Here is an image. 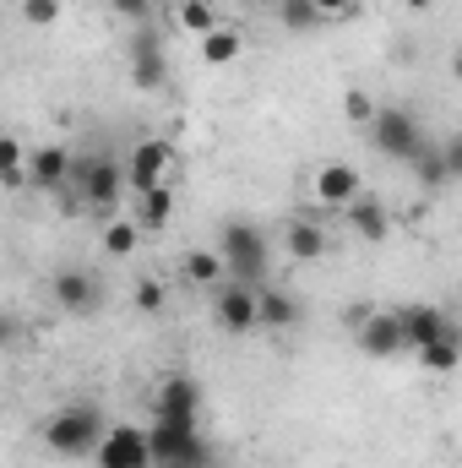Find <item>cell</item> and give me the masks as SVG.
<instances>
[{"instance_id":"6da1fadb","label":"cell","mask_w":462,"mask_h":468,"mask_svg":"<svg viewBox=\"0 0 462 468\" xmlns=\"http://www.w3.org/2000/svg\"><path fill=\"white\" fill-rule=\"evenodd\" d=\"M104 431H110L104 409L88 403V398H77V403H66V409H55L44 420V447L55 458H93L99 441H104Z\"/></svg>"},{"instance_id":"7a4b0ae2","label":"cell","mask_w":462,"mask_h":468,"mask_svg":"<svg viewBox=\"0 0 462 468\" xmlns=\"http://www.w3.org/2000/svg\"><path fill=\"white\" fill-rule=\"evenodd\" d=\"M66 191H77V197H82V207H99V213H110L120 197H125V164H120V158H110V153L71 158Z\"/></svg>"},{"instance_id":"3957f363","label":"cell","mask_w":462,"mask_h":468,"mask_svg":"<svg viewBox=\"0 0 462 468\" xmlns=\"http://www.w3.org/2000/svg\"><path fill=\"white\" fill-rule=\"evenodd\" d=\"M218 256H224V278L229 283H261L267 278V234L256 229V224H224V245H218Z\"/></svg>"},{"instance_id":"277c9868","label":"cell","mask_w":462,"mask_h":468,"mask_svg":"<svg viewBox=\"0 0 462 468\" xmlns=\"http://www.w3.org/2000/svg\"><path fill=\"white\" fill-rule=\"evenodd\" d=\"M364 131H370L375 153H381V158H397V164H408V158L430 142V136H425V125L408 115L403 104H381V110L370 115V125H364Z\"/></svg>"},{"instance_id":"5b68a950","label":"cell","mask_w":462,"mask_h":468,"mask_svg":"<svg viewBox=\"0 0 462 468\" xmlns=\"http://www.w3.org/2000/svg\"><path fill=\"white\" fill-rule=\"evenodd\" d=\"M147 452H152V468H202L213 458V447L202 441L196 425H163V420H152Z\"/></svg>"},{"instance_id":"8992f818","label":"cell","mask_w":462,"mask_h":468,"mask_svg":"<svg viewBox=\"0 0 462 468\" xmlns=\"http://www.w3.org/2000/svg\"><path fill=\"white\" fill-rule=\"evenodd\" d=\"M196 409H202V387L191 376H163L158 381L152 420H163V425H196Z\"/></svg>"},{"instance_id":"52a82bcc","label":"cell","mask_w":462,"mask_h":468,"mask_svg":"<svg viewBox=\"0 0 462 468\" xmlns=\"http://www.w3.org/2000/svg\"><path fill=\"white\" fill-rule=\"evenodd\" d=\"M93 463H99V468H152L147 431H142V425H115V431H104V441H99Z\"/></svg>"},{"instance_id":"ba28073f","label":"cell","mask_w":462,"mask_h":468,"mask_svg":"<svg viewBox=\"0 0 462 468\" xmlns=\"http://www.w3.org/2000/svg\"><path fill=\"white\" fill-rule=\"evenodd\" d=\"M131 82L142 93H158L169 82V55H163V38L152 27H136V44H131Z\"/></svg>"},{"instance_id":"9c48e42d","label":"cell","mask_w":462,"mask_h":468,"mask_svg":"<svg viewBox=\"0 0 462 468\" xmlns=\"http://www.w3.org/2000/svg\"><path fill=\"white\" fill-rule=\"evenodd\" d=\"M99 300H104L99 272H88V267H60V272H55V305H60V311H71V316H93Z\"/></svg>"},{"instance_id":"30bf717a","label":"cell","mask_w":462,"mask_h":468,"mask_svg":"<svg viewBox=\"0 0 462 468\" xmlns=\"http://www.w3.org/2000/svg\"><path fill=\"white\" fill-rule=\"evenodd\" d=\"M22 175H27V186H33V191H66V175H71V147H60V142L33 147V153H27V164H22Z\"/></svg>"},{"instance_id":"8fae6325","label":"cell","mask_w":462,"mask_h":468,"mask_svg":"<svg viewBox=\"0 0 462 468\" xmlns=\"http://www.w3.org/2000/svg\"><path fill=\"white\" fill-rule=\"evenodd\" d=\"M163 169H169V142L147 136V142H136V147H131L125 186H131V191H152V186H163Z\"/></svg>"},{"instance_id":"7c38bea8","label":"cell","mask_w":462,"mask_h":468,"mask_svg":"<svg viewBox=\"0 0 462 468\" xmlns=\"http://www.w3.org/2000/svg\"><path fill=\"white\" fill-rule=\"evenodd\" d=\"M397 327H403V349H419V344H436L441 333H452L457 322L441 305H403L397 311Z\"/></svg>"},{"instance_id":"4fadbf2b","label":"cell","mask_w":462,"mask_h":468,"mask_svg":"<svg viewBox=\"0 0 462 468\" xmlns=\"http://www.w3.org/2000/svg\"><path fill=\"white\" fill-rule=\"evenodd\" d=\"M353 327H359V349L370 354V359H392V354H403L397 311H370V316H359Z\"/></svg>"},{"instance_id":"5bb4252c","label":"cell","mask_w":462,"mask_h":468,"mask_svg":"<svg viewBox=\"0 0 462 468\" xmlns=\"http://www.w3.org/2000/svg\"><path fill=\"white\" fill-rule=\"evenodd\" d=\"M213 316H218V327H224L229 338L250 333V327H256V289H250V283H224Z\"/></svg>"},{"instance_id":"9a60e30c","label":"cell","mask_w":462,"mask_h":468,"mask_svg":"<svg viewBox=\"0 0 462 468\" xmlns=\"http://www.w3.org/2000/svg\"><path fill=\"white\" fill-rule=\"evenodd\" d=\"M359 191H364V180H359L353 164H321L316 169V202L321 207H348Z\"/></svg>"},{"instance_id":"2e32d148","label":"cell","mask_w":462,"mask_h":468,"mask_svg":"<svg viewBox=\"0 0 462 468\" xmlns=\"http://www.w3.org/2000/svg\"><path fill=\"white\" fill-rule=\"evenodd\" d=\"M256 327H272V333L299 327V300L283 294V289H261L256 294Z\"/></svg>"},{"instance_id":"e0dca14e","label":"cell","mask_w":462,"mask_h":468,"mask_svg":"<svg viewBox=\"0 0 462 468\" xmlns=\"http://www.w3.org/2000/svg\"><path fill=\"white\" fill-rule=\"evenodd\" d=\"M348 229L359 234V239H386V234H392V213H386L375 197L359 191V197L348 202Z\"/></svg>"},{"instance_id":"ac0fdd59","label":"cell","mask_w":462,"mask_h":468,"mask_svg":"<svg viewBox=\"0 0 462 468\" xmlns=\"http://www.w3.org/2000/svg\"><path fill=\"white\" fill-rule=\"evenodd\" d=\"M283 245H289V256H294V261H321L332 239H327V229H321V224L294 218V224H289V234H283Z\"/></svg>"},{"instance_id":"d6986e66","label":"cell","mask_w":462,"mask_h":468,"mask_svg":"<svg viewBox=\"0 0 462 468\" xmlns=\"http://www.w3.org/2000/svg\"><path fill=\"white\" fill-rule=\"evenodd\" d=\"M142 197V213H136V229L142 234H163L174 218V191L169 186H152V191H136Z\"/></svg>"},{"instance_id":"ffe728a7","label":"cell","mask_w":462,"mask_h":468,"mask_svg":"<svg viewBox=\"0 0 462 468\" xmlns=\"http://www.w3.org/2000/svg\"><path fill=\"white\" fill-rule=\"evenodd\" d=\"M414 175H419V186L425 191H441V186H452V169H446V153H441V142H425L414 158Z\"/></svg>"},{"instance_id":"44dd1931","label":"cell","mask_w":462,"mask_h":468,"mask_svg":"<svg viewBox=\"0 0 462 468\" xmlns=\"http://www.w3.org/2000/svg\"><path fill=\"white\" fill-rule=\"evenodd\" d=\"M239 49H245V38H239L234 27L202 33V60H207V66H229V60H239Z\"/></svg>"},{"instance_id":"7402d4cb","label":"cell","mask_w":462,"mask_h":468,"mask_svg":"<svg viewBox=\"0 0 462 468\" xmlns=\"http://www.w3.org/2000/svg\"><path fill=\"white\" fill-rule=\"evenodd\" d=\"M414 354H419V365H425L430 376H446V370L457 365V327H452V333H441L436 344H419Z\"/></svg>"},{"instance_id":"603a6c76","label":"cell","mask_w":462,"mask_h":468,"mask_svg":"<svg viewBox=\"0 0 462 468\" xmlns=\"http://www.w3.org/2000/svg\"><path fill=\"white\" fill-rule=\"evenodd\" d=\"M22 164H27V147H22L16 136H5V131H0V186H5V191H16V186H27V175H22Z\"/></svg>"},{"instance_id":"cb8c5ba5","label":"cell","mask_w":462,"mask_h":468,"mask_svg":"<svg viewBox=\"0 0 462 468\" xmlns=\"http://www.w3.org/2000/svg\"><path fill=\"white\" fill-rule=\"evenodd\" d=\"M174 16H180V27H185V33H196V38H202V33H213V27H224V22H218V11H213V0H180V11H174Z\"/></svg>"},{"instance_id":"d4e9b609","label":"cell","mask_w":462,"mask_h":468,"mask_svg":"<svg viewBox=\"0 0 462 468\" xmlns=\"http://www.w3.org/2000/svg\"><path fill=\"white\" fill-rule=\"evenodd\" d=\"M185 278L191 283H218L224 278V256L218 250H191L185 256Z\"/></svg>"},{"instance_id":"484cf974","label":"cell","mask_w":462,"mask_h":468,"mask_svg":"<svg viewBox=\"0 0 462 468\" xmlns=\"http://www.w3.org/2000/svg\"><path fill=\"white\" fill-rule=\"evenodd\" d=\"M142 245V229H136V218H115L110 229H104V250L110 256H131Z\"/></svg>"},{"instance_id":"4316f807","label":"cell","mask_w":462,"mask_h":468,"mask_svg":"<svg viewBox=\"0 0 462 468\" xmlns=\"http://www.w3.org/2000/svg\"><path fill=\"white\" fill-rule=\"evenodd\" d=\"M163 305H169V289L158 278H136V311L142 316H163Z\"/></svg>"},{"instance_id":"83f0119b","label":"cell","mask_w":462,"mask_h":468,"mask_svg":"<svg viewBox=\"0 0 462 468\" xmlns=\"http://www.w3.org/2000/svg\"><path fill=\"white\" fill-rule=\"evenodd\" d=\"M278 11H283V27H294V33H310V27L321 22L310 0H278Z\"/></svg>"},{"instance_id":"f1b7e54d","label":"cell","mask_w":462,"mask_h":468,"mask_svg":"<svg viewBox=\"0 0 462 468\" xmlns=\"http://www.w3.org/2000/svg\"><path fill=\"white\" fill-rule=\"evenodd\" d=\"M110 11H115L120 22H131V27H147L152 22V0H110Z\"/></svg>"},{"instance_id":"f546056e","label":"cell","mask_w":462,"mask_h":468,"mask_svg":"<svg viewBox=\"0 0 462 468\" xmlns=\"http://www.w3.org/2000/svg\"><path fill=\"white\" fill-rule=\"evenodd\" d=\"M22 16L33 27H55L60 22V0H22Z\"/></svg>"},{"instance_id":"4dcf8cb0","label":"cell","mask_w":462,"mask_h":468,"mask_svg":"<svg viewBox=\"0 0 462 468\" xmlns=\"http://www.w3.org/2000/svg\"><path fill=\"white\" fill-rule=\"evenodd\" d=\"M343 115L353 120V125H370V115H375V99H370L364 88H348V99H343Z\"/></svg>"},{"instance_id":"1f68e13d","label":"cell","mask_w":462,"mask_h":468,"mask_svg":"<svg viewBox=\"0 0 462 468\" xmlns=\"http://www.w3.org/2000/svg\"><path fill=\"white\" fill-rule=\"evenodd\" d=\"M310 5H316V16H321V22H327V16L338 22V16H353V11H359V0H310Z\"/></svg>"},{"instance_id":"d6a6232c","label":"cell","mask_w":462,"mask_h":468,"mask_svg":"<svg viewBox=\"0 0 462 468\" xmlns=\"http://www.w3.org/2000/svg\"><path fill=\"white\" fill-rule=\"evenodd\" d=\"M16 338H22V322H16L11 311H0V349H11Z\"/></svg>"},{"instance_id":"836d02e7","label":"cell","mask_w":462,"mask_h":468,"mask_svg":"<svg viewBox=\"0 0 462 468\" xmlns=\"http://www.w3.org/2000/svg\"><path fill=\"white\" fill-rule=\"evenodd\" d=\"M441 153H446V169H452V180H457V175H462V142H457V136H446V142H441Z\"/></svg>"},{"instance_id":"e575fe53","label":"cell","mask_w":462,"mask_h":468,"mask_svg":"<svg viewBox=\"0 0 462 468\" xmlns=\"http://www.w3.org/2000/svg\"><path fill=\"white\" fill-rule=\"evenodd\" d=\"M408 5H414V11H425V5H436V0H408Z\"/></svg>"},{"instance_id":"d590c367","label":"cell","mask_w":462,"mask_h":468,"mask_svg":"<svg viewBox=\"0 0 462 468\" xmlns=\"http://www.w3.org/2000/svg\"><path fill=\"white\" fill-rule=\"evenodd\" d=\"M239 5H278V0H239Z\"/></svg>"},{"instance_id":"8d00e7d4","label":"cell","mask_w":462,"mask_h":468,"mask_svg":"<svg viewBox=\"0 0 462 468\" xmlns=\"http://www.w3.org/2000/svg\"><path fill=\"white\" fill-rule=\"evenodd\" d=\"M202 468H224V463H218V458H207V463H202Z\"/></svg>"}]
</instances>
